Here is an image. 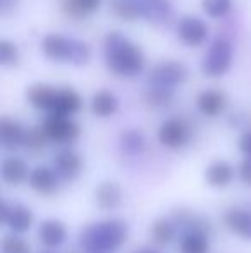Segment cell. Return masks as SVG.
Here are the masks:
<instances>
[{"label":"cell","mask_w":251,"mask_h":253,"mask_svg":"<svg viewBox=\"0 0 251 253\" xmlns=\"http://www.w3.org/2000/svg\"><path fill=\"white\" fill-rule=\"evenodd\" d=\"M105 64L108 71L121 78H134L143 71L144 57L140 47L131 43L119 31H110L105 35Z\"/></svg>","instance_id":"6da1fadb"},{"label":"cell","mask_w":251,"mask_h":253,"mask_svg":"<svg viewBox=\"0 0 251 253\" xmlns=\"http://www.w3.org/2000/svg\"><path fill=\"white\" fill-rule=\"evenodd\" d=\"M127 240V224L108 219L91 224L79 234V243L86 253H114Z\"/></svg>","instance_id":"7a4b0ae2"},{"label":"cell","mask_w":251,"mask_h":253,"mask_svg":"<svg viewBox=\"0 0 251 253\" xmlns=\"http://www.w3.org/2000/svg\"><path fill=\"white\" fill-rule=\"evenodd\" d=\"M232 64V47L227 40L217 38L208 47L201 60V71L210 78H220L231 69Z\"/></svg>","instance_id":"3957f363"},{"label":"cell","mask_w":251,"mask_h":253,"mask_svg":"<svg viewBox=\"0 0 251 253\" xmlns=\"http://www.w3.org/2000/svg\"><path fill=\"white\" fill-rule=\"evenodd\" d=\"M188 67L186 64L179 62V60H165L160 62L151 69L150 76V83L153 86H164V88H174L178 84H182L188 80Z\"/></svg>","instance_id":"277c9868"},{"label":"cell","mask_w":251,"mask_h":253,"mask_svg":"<svg viewBox=\"0 0 251 253\" xmlns=\"http://www.w3.org/2000/svg\"><path fill=\"white\" fill-rule=\"evenodd\" d=\"M43 127L48 138L55 143H72L79 136V126L69 117L57 116V114H50L45 119Z\"/></svg>","instance_id":"5b68a950"},{"label":"cell","mask_w":251,"mask_h":253,"mask_svg":"<svg viewBox=\"0 0 251 253\" xmlns=\"http://www.w3.org/2000/svg\"><path fill=\"white\" fill-rule=\"evenodd\" d=\"M179 40L188 47H198L207 40L208 26L203 19L194 16H184L178 23Z\"/></svg>","instance_id":"8992f818"},{"label":"cell","mask_w":251,"mask_h":253,"mask_svg":"<svg viewBox=\"0 0 251 253\" xmlns=\"http://www.w3.org/2000/svg\"><path fill=\"white\" fill-rule=\"evenodd\" d=\"M189 138L188 127L179 119H167L158 129V141L167 148H181Z\"/></svg>","instance_id":"52a82bcc"},{"label":"cell","mask_w":251,"mask_h":253,"mask_svg":"<svg viewBox=\"0 0 251 253\" xmlns=\"http://www.w3.org/2000/svg\"><path fill=\"white\" fill-rule=\"evenodd\" d=\"M196 105L200 112L207 117H217L227 107V97L220 90H205L198 95Z\"/></svg>","instance_id":"ba28073f"},{"label":"cell","mask_w":251,"mask_h":253,"mask_svg":"<svg viewBox=\"0 0 251 253\" xmlns=\"http://www.w3.org/2000/svg\"><path fill=\"white\" fill-rule=\"evenodd\" d=\"M41 50L45 55L57 62H69L71 53V38L57 33H50L41 42Z\"/></svg>","instance_id":"9c48e42d"},{"label":"cell","mask_w":251,"mask_h":253,"mask_svg":"<svg viewBox=\"0 0 251 253\" xmlns=\"http://www.w3.org/2000/svg\"><path fill=\"white\" fill-rule=\"evenodd\" d=\"M26 98L35 109L40 110H54L55 100H57V90L48 84L35 83L26 90Z\"/></svg>","instance_id":"30bf717a"},{"label":"cell","mask_w":251,"mask_h":253,"mask_svg":"<svg viewBox=\"0 0 251 253\" xmlns=\"http://www.w3.org/2000/svg\"><path fill=\"white\" fill-rule=\"evenodd\" d=\"M24 136H26V131L21 127L17 121L10 119V117L0 119V141H2L3 148L16 150L17 147L24 145Z\"/></svg>","instance_id":"8fae6325"},{"label":"cell","mask_w":251,"mask_h":253,"mask_svg":"<svg viewBox=\"0 0 251 253\" xmlns=\"http://www.w3.org/2000/svg\"><path fill=\"white\" fill-rule=\"evenodd\" d=\"M54 167L57 174H61L64 179H74L83 169V160L72 150H62L55 155Z\"/></svg>","instance_id":"7c38bea8"},{"label":"cell","mask_w":251,"mask_h":253,"mask_svg":"<svg viewBox=\"0 0 251 253\" xmlns=\"http://www.w3.org/2000/svg\"><path fill=\"white\" fill-rule=\"evenodd\" d=\"M81 105H83V102H81L79 93H77L74 88L64 86L61 90H57V100H55L52 114L69 117V116H72V114H76L77 110L81 109Z\"/></svg>","instance_id":"4fadbf2b"},{"label":"cell","mask_w":251,"mask_h":253,"mask_svg":"<svg viewBox=\"0 0 251 253\" xmlns=\"http://www.w3.org/2000/svg\"><path fill=\"white\" fill-rule=\"evenodd\" d=\"M95 200H97V205L100 207L102 210H112L117 209L122 202V191L119 188L117 183L114 181H105L95 191Z\"/></svg>","instance_id":"5bb4252c"},{"label":"cell","mask_w":251,"mask_h":253,"mask_svg":"<svg viewBox=\"0 0 251 253\" xmlns=\"http://www.w3.org/2000/svg\"><path fill=\"white\" fill-rule=\"evenodd\" d=\"M28 177V164L19 157H9L2 162V179L7 184H17L24 183Z\"/></svg>","instance_id":"9a60e30c"},{"label":"cell","mask_w":251,"mask_h":253,"mask_svg":"<svg viewBox=\"0 0 251 253\" xmlns=\"http://www.w3.org/2000/svg\"><path fill=\"white\" fill-rule=\"evenodd\" d=\"M30 184L35 191L41 195H50L57 190V177L48 167H36L30 174Z\"/></svg>","instance_id":"2e32d148"},{"label":"cell","mask_w":251,"mask_h":253,"mask_svg":"<svg viewBox=\"0 0 251 253\" xmlns=\"http://www.w3.org/2000/svg\"><path fill=\"white\" fill-rule=\"evenodd\" d=\"M38 236H40V241L45 247L55 248L64 243V240L67 236V231L64 227V224L59 222V220H45V222H41Z\"/></svg>","instance_id":"e0dca14e"},{"label":"cell","mask_w":251,"mask_h":253,"mask_svg":"<svg viewBox=\"0 0 251 253\" xmlns=\"http://www.w3.org/2000/svg\"><path fill=\"white\" fill-rule=\"evenodd\" d=\"M225 224L231 231L245 240H251V212L241 209H232L225 213Z\"/></svg>","instance_id":"ac0fdd59"},{"label":"cell","mask_w":251,"mask_h":253,"mask_svg":"<svg viewBox=\"0 0 251 253\" xmlns=\"http://www.w3.org/2000/svg\"><path fill=\"white\" fill-rule=\"evenodd\" d=\"M119 100L112 91L100 90L91 98V112L98 117H110L117 112Z\"/></svg>","instance_id":"d6986e66"},{"label":"cell","mask_w":251,"mask_h":253,"mask_svg":"<svg viewBox=\"0 0 251 253\" xmlns=\"http://www.w3.org/2000/svg\"><path fill=\"white\" fill-rule=\"evenodd\" d=\"M205 181L207 184L214 188H225L232 181V167L225 160H217L210 164L205 172Z\"/></svg>","instance_id":"ffe728a7"},{"label":"cell","mask_w":251,"mask_h":253,"mask_svg":"<svg viewBox=\"0 0 251 253\" xmlns=\"http://www.w3.org/2000/svg\"><path fill=\"white\" fill-rule=\"evenodd\" d=\"M3 224L14 233H24L33 224V213L24 205H12L9 215H7V220Z\"/></svg>","instance_id":"44dd1931"},{"label":"cell","mask_w":251,"mask_h":253,"mask_svg":"<svg viewBox=\"0 0 251 253\" xmlns=\"http://www.w3.org/2000/svg\"><path fill=\"white\" fill-rule=\"evenodd\" d=\"M62 10L72 19H79L100 9L102 0H62Z\"/></svg>","instance_id":"7402d4cb"},{"label":"cell","mask_w":251,"mask_h":253,"mask_svg":"<svg viewBox=\"0 0 251 253\" xmlns=\"http://www.w3.org/2000/svg\"><path fill=\"white\" fill-rule=\"evenodd\" d=\"M150 236H151V241H153L157 247H165V245H169L172 240H174L176 227L171 220L157 219L153 224H151Z\"/></svg>","instance_id":"603a6c76"},{"label":"cell","mask_w":251,"mask_h":253,"mask_svg":"<svg viewBox=\"0 0 251 253\" xmlns=\"http://www.w3.org/2000/svg\"><path fill=\"white\" fill-rule=\"evenodd\" d=\"M110 10L122 21H136L141 14V5L136 0H110Z\"/></svg>","instance_id":"cb8c5ba5"},{"label":"cell","mask_w":251,"mask_h":253,"mask_svg":"<svg viewBox=\"0 0 251 253\" xmlns=\"http://www.w3.org/2000/svg\"><path fill=\"white\" fill-rule=\"evenodd\" d=\"M144 103L151 109H164L169 107L174 98L171 88H164V86H151L150 90L144 91Z\"/></svg>","instance_id":"d4e9b609"},{"label":"cell","mask_w":251,"mask_h":253,"mask_svg":"<svg viewBox=\"0 0 251 253\" xmlns=\"http://www.w3.org/2000/svg\"><path fill=\"white\" fill-rule=\"evenodd\" d=\"M141 14L148 19L160 21L171 12V3L169 0H141Z\"/></svg>","instance_id":"484cf974"},{"label":"cell","mask_w":251,"mask_h":253,"mask_svg":"<svg viewBox=\"0 0 251 253\" xmlns=\"http://www.w3.org/2000/svg\"><path fill=\"white\" fill-rule=\"evenodd\" d=\"M210 243H208L207 234L189 233L181 241V253H208Z\"/></svg>","instance_id":"4316f807"},{"label":"cell","mask_w":251,"mask_h":253,"mask_svg":"<svg viewBox=\"0 0 251 253\" xmlns=\"http://www.w3.org/2000/svg\"><path fill=\"white\" fill-rule=\"evenodd\" d=\"M48 134L45 131L43 126H33L26 131V136H24V147L30 148L31 152H40L47 147L48 143Z\"/></svg>","instance_id":"83f0119b"},{"label":"cell","mask_w":251,"mask_h":253,"mask_svg":"<svg viewBox=\"0 0 251 253\" xmlns=\"http://www.w3.org/2000/svg\"><path fill=\"white\" fill-rule=\"evenodd\" d=\"M121 147L122 150L127 152V153H140L143 152L144 148V136L141 131L138 129H129V131H124L121 134Z\"/></svg>","instance_id":"f1b7e54d"},{"label":"cell","mask_w":251,"mask_h":253,"mask_svg":"<svg viewBox=\"0 0 251 253\" xmlns=\"http://www.w3.org/2000/svg\"><path fill=\"white\" fill-rule=\"evenodd\" d=\"M90 57H91V50L88 47V43L71 38V53H69L71 64H74V66H84V64H88Z\"/></svg>","instance_id":"f546056e"},{"label":"cell","mask_w":251,"mask_h":253,"mask_svg":"<svg viewBox=\"0 0 251 253\" xmlns=\"http://www.w3.org/2000/svg\"><path fill=\"white\" fill-rule=\"evenodd\" d=\"M201 7L207 16L217 19V17H224L231 10L232 0H201Z\"/></svg>","instance_id":"4dcf8cb0"},{"label":"cell","mask_w":251,"mask_h":253,"mask_svg":"<svg viewBox=\"0 0 251 253\" xmlns=\"http://www.w3.org/2000/svg\"><path fill=\"white\" fill-rule=\"evenodd\" d=\"M19 62V48L9 40L0 42V64L5 67L17 66Z\"/></svg>","instance_id":"1f68e13d"},{"label":"cell","mask_w":251,"mask_h":253,"mask_svg":"<svg viewBox=\"0 0 251 253\" xmlns=\"http://www.w3.org/2000/svg\"><path fill=\"white\" fill-rule=\"evenodd\" d=\"M2 253H30V245L17 236H3Z\"/></svg>","instance_id":"d6a6232c"},{"label":"cell","mask_w":251,"mask_h":253,"mask_svg":"<svg viewBox=\"0 0 251 253\" xmlns=\"http://www.w3.org/2000/svg\"><path fill=\"white\" fill-rule=\"evenodd\" d=\"M239 177L246 186H251V159H245L239 166Z\"/></svg>","instance_id":"836d02e7"},{"label":"cell","mask_w":251,"mask_h":253,"mask_svg":"<svg viewBox=\"0 0 251 253\" xmlns=\"http://www.w3.org/2000/svg\"><path fill=\"white\" fill-rule=\"evenodd\" d=\"M239 150L246 155V159H251V129H246L239 138Z\"/></svg>","instance_id":"e575fe53"},{"label":"cell","mask_w":251,"mask_h":253,"mask_svg":"<svg viewBox=\"0 0 251 253\" xmlns=\"http://www.w3.org/2000/svg\"><path fill=\"white\" fill-rule=\"evenodd\" d=\"M17 0H0V9H2V14H7L9 10H12L16 7Z\"/></svg>","instance_id":"d590c367"},{"label":"cell","mask_w":251,"mask_h":253,"mask_svg":"<svg viewBox=\"0 0 251 253\" xmlns=\"http://www.w3.org/2000/svg\"><path fill=\"white\" fill-rule=\"evenodd\" d=\"M136 253H157V252H151V250H140V252H136Z\"/></svg>","instance_id":"8d00e7d4"}]
</instances>
